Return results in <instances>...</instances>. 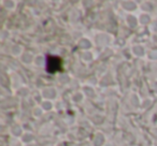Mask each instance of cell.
Returning <instances> with one entry per match:
<instances>
[{"label":"cell","mask_w":157,"mask_h":146,"mask_svg":"<svg viewBox=\"0 0 157 146\" xmlns=\"http://www.w3.org/2000/svg\"><path fill=\"white\" fill-rule=\"evenodd\" d=\"M61 70V59L56 56H49L47 58V71L50 73H55Z\"/></svg>","instance_id":"6da1fadb"}]
</instances>
